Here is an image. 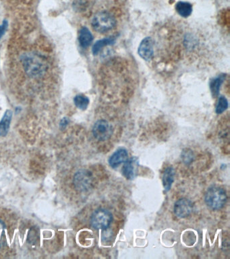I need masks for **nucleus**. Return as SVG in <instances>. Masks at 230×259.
<instances>
[{
	"label": "nucleus",
	"mask_w": 230,
	"mask_h": 259,
	"mask_svg": "<svg viewBox=\"0 0 230 259\" xmlns=\"http://www.w3.org/2000/svg\"><path fill=\"white\" fill-rule=\"evenodd\" d=\"M93 176L87 170H80L74 177V183L77 190L87 191L93 186Z\"/></svg>",
	"instance_id": "obj_6"
},
{
	"label": "nucleus",
	"mask_w": 230,
	"mask_h": 259,
	"mask_svg": "<svg viewBox=\"0 0 230 259\" xmlns=\"http://www.w3.org/2000/svg\"><path fill=\"white\" fill-rule=\"evenodd\" d=\"M22 62L26 73L33 78L44 75L48 68L46 59L41 55L33 52L24 54L23 55Z\"/></svg>",
	"instance_id": "obj_1"
},
{
	"label": "nucleus",
	"mask_w": 230,
	"mask_h": 259,
	"mask_svg": "<svg viewBox=\"0 0 230 259\" xmlns=\"http://www.w3.org/2000/svg\"><path fill=\"white\" fill-rule=\"evenodd\" d=\"M225 79H226V75H221L211 81V84H210V88H211L212 95L214 97L218 96L221 86H222Z\"/></svg>",
	"instance_id": "obj_16"
},
{
	"label": "nucleus",
	"mask_w": 230,
	"mask_h": 259,
	"mask_svg": "<svg viewBox=\"0 0 230 259\" xmlns=\"http://www.w3.org/2000/svg\"><path fill=\"white\" fill-rule=\"evenodd\" d=\"M75 105L81 110L87 109L89 104V100L87 97L83 95H78L74 99Z\"/></svg>",
	"instance_id": "obj_17"
},
{
	"label": "nucleus",
	"mask_w": 230,
	"mask_h": 259,
	"mask_svg": "<svg viewBox=\"0 0 230 259\" xmlns=\"http://www.w3.org/2000/svg\"><path fill=\"white\" fill-rule=\"evenodd\" d=\"M116 41V38L115 37H109L104 38L103 39H100L95 42L93 45L92 52L95 55H98L100 53L101 50L106 46H111L114 45Z\"/></svg>",
	"instance_id": "obj_12"
},
{
	"label": "nucleus",
	"mask_w": 230,
	"mask_h": 259,
	"mask_svg": "<svg viewBox=\"0 0 230 259\" xmlns=\"http://www.w3.org/2000/svg\"><path fill=\"white\" fill-rule=\"evenodd\" d=\"M204 201L208 207L213 210H219L224 207L227 201V195L224 189L213 186L206 192Z\"/></svg>",
	"instance_id": "obj_2"
},
{
	"label": "nucleus",
	"mask_w": 230,
	"mask_h": 259,
	"mask_svg": "<svg viewBox=\"0 0 230 259\" xmlns=\"http://www.w3.org/2000/svg\"><path fill=\"white\" fill-rule=\"evenodd\" d=\"M228 107V102L227 99L224 96L219 97L218 102L216 106V113L217 114H221L224 113Z\"/></svg>",
	"instance_id": "obj_18"
},
{
	"label": "nucleus",
	"mask_w": 230,
	"mask_h": 259,
	"mask_svg": "<svg viewBox=\"0 0 230 259\" xmlns=\"http://www.w3.org/2000/svg\"><path fill=\"white\" fill-rule=\"evenodd\" d=\"M78 41L82 48H87L91 46L93 41V36L87 27H82L80 30Z\"/></svg>",
	"instance_id": "obj_10"
},
{
	"label": "nucleus",
	"mask_w": 230,
	"mask_h": 259,
	"mask_svg": "<svg viewBox=\"0 0 230 259\" xmlns=\"http://www.w3.org/2000/svg\"><path fill=\"white\" fill-rule=\"evenodd\" d=\"M128 154L125 149H118L109 157V164L113 168H116L122 163H125L128 160Z\"/></svg>",
	"instance_id": "obj_9"
},
{
	"label": "nucleus",
	"mask_w": 230,
	"mask_h": 259,
	"mask_svg": "<svg viewBox=\"0 0 230 259\" xmlns=\"http://www.w3.org/2000/svg\"><path fill=\"white\" fill-rule=\"evenodd\" d=\"M175 172L173 167H168L165 169L163 174L162 181L163 186L166 191H169L172 187V183L174 182Z\"/></svg>",
	"instance_id": "obj_13"
},
{
	"label": "nucleus",
	"mask_w": 230,
	"mask_h": 259,
	"mask_svg": "<svg viewBox=\"0 0 230 259\" xmlns=\"http://www.w3.org/2000/svg\"><path fill=\"white\" fill-rule=\"evenodd\" d=\"M12 118V112L11 110L6 111L4 115L0 121V136H6L8 134L9 129H10V123Z\"/></svg>",
	"instance_id": "obj_11"
},
{
	"label": "nucleus",
	"mask_w": 230,
	"mask_h": 259,
	"mask_svg": "<svg viewBox=\"0 0 230 259\" xmlns=\"http://www.w3.org/2000/svg\"><path fill=\"white\" fill-rule=\"evenodd\" d=\"M7 28V22H3V25L0 26V39L2 37L3 34L5 33Z\"/></svg>",
	"instance_id": "obj_20"
},
{
	"label": "nucleus",
	"mask_w": 230,
	"mask_h": 259,
	"mask_svg": "<svg viewBox=\"0 0 230 259\" xmlns=\"http://www.w3.org/2000/svg\"><path fill=\"white\" fill-rule=\"evenodd\" d=\"M154 42L151 37H146L140 43L138 49V55L142 59L149 61L152 59L154 54Z\"/></svg>",
	"instance_id": "obj_8"
},
{
	"label": "nucleus",
	"mask_w": 230,
	"mask_h": 259,
	"mask_svg": "<svg viewBox=\"0 0 230 259\" xmlns=\"http://www.w3.org/2000/svg\"><path fill=\"white\" fill-rule=\"evenodd\" d=\"M5 231H6V226L0 220V247L3 246L5 243Z\"/></svg>",
	"instance_id": "obj_19"
},
{
	"label": "nucleus",
	"mask_w": 230,
	"mask_h": 259,
	"mask_svg": "<svg viewBox=\"0 0 230 259\" xmlns=\"http://www.w3.org/2000/svg\"><path fill=\"white\" fill-rule=\"evenodd\" d=\"M112 221V215L107 210L100 208L91 216V223L96 230H107Z\"/></svg>",
	"instance_id": "obj_4"
},
{
	"label": "nucleus",
	"mask_w": 230,
	"mask_h": 259,
	"mask_svg": "<svg viewBox=\"0 0 230 259\" xmlns=\"http://www.w3.org/2000/svg\"><path fill=\"white\" fill-rule=\"evenodd\" d=\"M116 23V19L114 16L106 11H102L95 14L91 25L95 31L105 33L112 29Z\"/></svg>",
	"instance_id": "obj_3"
},
{
	"label": "nucleus",
	"mask_w": 230,
	"mask_h": 259,
	"mask_svg": "<svg viewBox=\"0 0 230 259\" xmlns=\"http://www.w3.org/2000/svg\"><path fill=\"white\" fill-rule=\"evenodd\" d=\"M176 10L181 17L187 18L191 15L192 6L186 1H179L176 3Z\"/></svg>",
	"instance_id": "obj_14"
},
{
	"label": "nucleus",
	"mask_w": 230,
	"mask_h": 259,
	"mask_svg": "<svg viewBox=\"0 0 230 259\" xmlns=\"http://www.w3.org/2000/svg\"><path fill=\"white\" fill-rule=\"evenodd\" d=\"M134 164H135L134 159H131L127 160L125 162V165L122 167V174L128 180H132L134 178V176H135Z\"/></svg>",
	"instance_id": "obj_15"
},
{
	"label": "nucleus",
	"mask_w": 230,
	"mask_h": 259,
	"mask_svg": "<svg viewBox=\"0 0 230 259\" xmlns=\"http://www.w3.org/2000/svg\"><path fill=\"white\" fill-rule=\"evenodd\" d=\"M112 132V128L110 124L105 120H98L93 126V136L100 141L108 140L111 137Z\"/></svg>",
	"instance_id": "obj_5"
},
{
	"label": "nucleus",
	"mask_w": 230,
	"mask_h": 259,
	"mask_svg": "<svg viewBox=\"0 0 230 259\" xmlns=\"http://www.w3.org/2000/svg\"><path fill=\"white\" fill-rule=\"evenodd\" d=\"M174 213L179 218H186L193 211V205L190 200L181 199L174 205Z\"/></svg>",
	"instance_id": "obj_7"
}]
</instances>
